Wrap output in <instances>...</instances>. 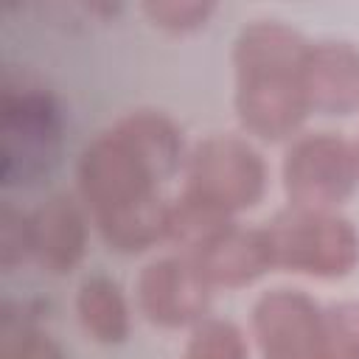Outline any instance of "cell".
Masks as SVG:
<instances>
[{
	"mask_svg": "<svg viewBox=\"0 0 359 359\" xmlns=\"http://www.w3.org/2000/svg\"><path fill=\"white\" fill-rule=\"evenodd\" d=\"M303 59L252 56L236 59L233 109L241 132L258 143L294 140L309 121V104L300 84Z\"/></svg>",
	"mask_w": 359,
	"mask_h": 359,
	"instance_id": "1",
	"label": "cell"
},
{
	"mask_svg": "<svg viewBox=\"0 0 359 359\" xmlns=\"http://www.w3.org/2000/svg\"><path fill=\"white\" fill-rule=\"evenodd\" d=\"M264 230L275 269L314 280H342L359 269V230L339 210L286 205Z\"/></svg>",
	"mask_w": 359,
	"mask_h": 359,
	"instance_id": "2",
	"label": "cell"
},
{
	"mask_svg": "<svg viewBox=\"0 0 359 359\" xmlns=\"http://www.w3.org/2000/svg\"><path fill=\"white\" fill-rule=\"evenodd\" d=\"M182 180L185 194L236 219L266 196L269 168L247 135L216 132L188 149Z\"/></svg>",
	"mask_w": 359,
	"mask_h": 359,
	"instance_id": "3",
	"label": "cell"
},
{
	"mask_svg": "<svg viewBox=\"0 0 359 359\" xmlns=\"http://www.w3.org/2000/svg\"><path fill=\"white\" fill-rule=\"evenodd\" d=\"M280 185L289 208L339 210L359 188V143L342 132H303L280 160Z\"/></svg>",
	"mask_w": 359,
	"mask_h": 359,
	"instance_id": "4",
	"label": "cell"
},
{
	"mask_svg": "<svg viewBox=\"0 0 359 359\" xmlns=\"http://www.w3.org/2000/svg\"><path fill=\"white\" fill-rule=\"evenodd\" d=\"M0 118L3 185H25L48 174L56 163L62 132V118L53 98L39 87H14L6 79Z\"/></svg>",
	"mask_w": 359,
	"mask_h": 359,
	"instance_id": "5",
	"label": "cell"
},
{
	"mask_svg": "<svg viewBox=\"0 0 359 359\" xmlns=\"http://www.w3.org/2000/svg\"><path fill=\"white\" fill-rule=\"evenodd\" d=\"M76 185L93 222L160 194L157 177L112 129L101 132L81 149Z\"/></svg>",
	"mask_w": 359,
	"mask_h": 359,
	"instance_id": "6",
	"label": "cell"
},
{
	"mask_svg": "<svg viewBox=\"0 0 359 359\" xmlns=\"http://www.w3.org/2000/svg\"><path fill=\"white\" fill-rule=\"evenodd\" d=\"M210 303L213 289L182 252L149 261L135 278V306L154 328L191 331L210 317Z\"/></svg>",
	"mask_w": 359,
	"mask_h": 359,
	"instance_id": "7",
	"label": "cell"
},
{
	"mask_svg": "<svg viewBox=\"0 0 359 359\" xmlns=\"http://www.w3.org/2000/svg\"><path fill=\"white\" fill-rule=\"evenodd\" d=\"M250 337L261 359L323 356V306L303 289H269L252 303Z\"/></svg>",
	"mask_w": 359,
	"mask_h": 359,
	"instance_id": "8",
	"label": "cell"
},
{
	"mask_svg": "<svg viewBox=\"0 0 359 359\" xmlns=\"http://www.w3.org/2000/svg\"><path fill=\"white\" fill-rule=\"evenodd\" d=\"M300 84L309 112L348 118L359 112V45L345 39H320L309 45L300 67Z\"/></svg>",
	"mask_w": 359,
	"mask_h": 359,
	"instance_id": "9",
	"label": "cell"
},
{
	"mask_svg": "<svg viewBox=\"0 0 359 359\" xmlns=\"http://www.w3.org/2000/svg\"><path fill=\"white\" fill-rule=\"evenodd\" d=\"M90 213L70 194H53L31 210L34 261L50 275H70L87 255Z\"/></svg>",
	"mask_w": 359,
	"mask_h": 359,
	"instance_id": "10",
	"label": "cell"
},
{
	"mask_svg": "<svg viewBox=\"0 0 359 359\" xmlns=\"http://www.w3.org/2000/svg\"><path fill=\"white\" fill-rule=\"evenodd\" d=\"M188 258L196 264L199 275L205 278V283L213 292L216 289L233 292V289L252 286L275 269L266 230L244 227L238 222L230 230H224L216 241H210L205 250H199L196 255H188Z\"/></svg>",
	"mask_w": 359,
	"mask_h": 359,
	"instance_id": "11",
	"label": "cell"
},
{
	"mask_svg": "<svg viewBox=\"0 0 359 359\" xmlns=\"http://www.w3.org/2000/svg\"><path fill=\"white\" fill-rule=\"evenodd\" d=\"M157 177V182H168L174 174L185 168L188 149L180 123L160 109H135L118 118L109 126Z\"/></svg>",
	"mask_w": 359,
	"mask_h": 359,
	"instance_id": "12",
	"label": "cell"
},
{
	"mask_svg": "<svg viewBox=\"0 0 359 359\" xmlns=\"http://www.w3.org/2000/svg\"><path fill=\"white\" fill-rule=\"evenodd\" d=\"M76 317L81 331L98 345H121L132 334V309L118 280L87 275L76 289Z\"/></svg>",
	"mask_w": 359,
	"mask_h": 359,
	"instance_id": "13",
	"label": "cell"
},
{
	"mask_svg": "<svg viewBox=\"0 0 359 359\" xmlns=\"http://www.w3.org/2000/svg\"><path fill=\"white\" fill-rule=\"evenodd\" d=\"M101 241L118 255H140L168 236V199L163 194L93 222Z\"/></svg>",
	"mask_w": 359,
	"mask_h": 359,
	"instance_id": "14",
	"label": "cell"
},
{
	"mask_svg": "<svg viewBox=\"0 0 359 359\" xmlns=\"http://www.w3.org/2000/svg\"><path fill=\"white\" fill-rule=\"evenodd\" d=\"M233 224H236L233 216H227V213L205 205L202 199L180 191L174 199H168V236H165V241H171L182 255H196L199 250H205L210 241H216Z\"/></svg>",
	"mask_w": 359,
	"mask_h": 359,
	"instance_id": "15",
	"label": "cell"
},
{
	"mask_svg": "<svg viewBox=\"0 0 359 359\" xmlns=\"http://www.w3.org/2000/svg\"><path fill=\"white\" fill-rule=\"evenodd\" d=\"M182 359H250V337L224 317H205L191 328Z\"/></svg>",
	"mask_w": 359,
	"mask_h": 359,
	"instance_id": "16",
	"label": "cell"
},
{
	"mask_svg": "<svg viewBox=\"0 0 359 359\" xmlns=\"http://www.w3.org/2000/svg\"><path fill=\"white\" fill-rule=\"evenodd\" d=\"M323 356L359 359V300L323 306Z\"/></svg>",
	"mask_w": 359,
	"mask_h": 359,
	"instance_id": "17",
	"label": "cell"
},
{
	"mask_svg": "<svg viewBox=\"0 0 359 359\" xmlns=\"http://www.w3.org/2000/svg\"><path fill=\"white\" fill-rule=\"evenodd\" d=\"M0 359H67V353L50 334L6 314L0 328Z\"/></svg>",
	"mask_w": 359,
	"mask_h": 359,
	"instance_id": "18",
	"label": "cell"
},
{
	"mask_svg": "<svg viewBox=\"0 0 359 359\" xmlns=\"http://www.w3.org/2000/svg\"><path fill=\"white\" fill-rule=\"evenodd\" d=\"M213 3H194V0H151L143 3L146 20L165 31V34H194L208 25L213 17Z\"/></svg>",
	"mask_w": 359,
	"mask_h": 359,
	"instance_id": "19",
	"label": "cell"
},
{
	"mask_svg": "<svg viewBox=\"0 0 359 359\" xmlns=\"http://www.w3.org/2000/svg\"><path fill=\"white\" fill-rule=\"evenodd\" d=\"M31 258H34L31 213L6 202L0 208V266L11 272Z\"/></svg>",
	"mask_w": 359,
	"mask_h": 359,
	"instance_id": "20",
	"label": "cell"
},
{
	"mask_svg": "<svg viewBox=\"0 0 359 359\" xmlns=\"http://www.w3.org/2000/svg\"><path fill=\"white\" fill-rule=\"evenodd\" d=\"M309 359H323V356H309Z\"/></svg>",
	"mask_w": 359,
	"mask_h": 359,
	"instance_id": "21",
	"label": "cell"
},
{
	"mask_svg": "<svg viewBox=\"0 0 359 359\" xmlns=\"http://www.w3.org/2000/svg\"><path fill=\"white\" fill-rule=\"evenodd\" d=\"M356 143H359V140H356Z\"/></svg>",
	"mask_w": 359,
	"mask_h": 359,
	"instance_id": "22",
	"label": "cell"
}]
</instances>
